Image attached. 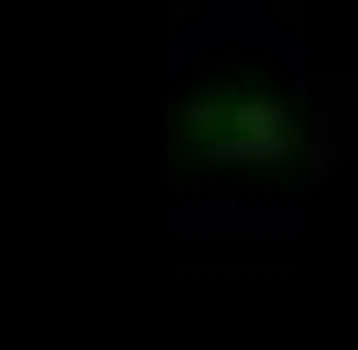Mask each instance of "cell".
I'll return each mask as SVG.
<instances>
[{
    "mask_svg": "<svg viewBox=\"0 0 358 350\" xmlns=\"http://www.w3.org/2000/svg\"><path fill=\"white\" fill-rule=\"evenodd\" d=\"M350 97H358V70H306L297 79V192L332 184L341 175V149H350Z\"/></svg>",
    "mask_w": 358,
    "mask_h": 350,
    "instance_id": "cell-2",
    "label": "cell"
},
{
    "mask_svg": "<svg viewBox=\"0 0 358 350\" xmlns=\"http://www.w3.org/2000/svg\"><path fill=\"white\" fill-rule=\"evenodd\" d=\"M175 254H297L306 219L297 202H262V192H201V202L166 210Z\"/></svg>",
    "mask_w": 358,
    "mask_h": 350,
    "instance_id": "cell-1",
    "label": "cell"
}]
</instances>
